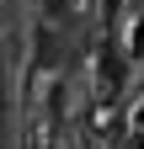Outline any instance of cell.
<instances>
[{
	"mask_svg": "<svg viewBox=\"0 0 144 149\" xmlns=\"http://www.w3.org/2000/svg\"><path fill=\"white\" fill-rule=\"evenodd\" d=\"M0 144H6V74H0Z\"/></svg>",
	"mask_w": 144,
	"mask_h": 149,
	"instance_id": "cell-1",
	"label": "cell"
}]
</instances>
